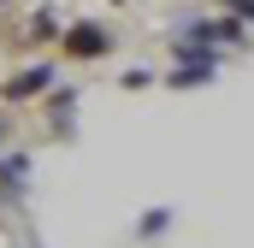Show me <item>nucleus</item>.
Segmentation results:
<instances>
[{
  "label": "nucleus",
  "mask_w": 254,
  "mask_h": 248,
  "mask_svg": "<svg viewBox=\"0 0 254 248\" xmlns=\"http://www.w3.org/2000/svg\"><path fill=\"white\" fill-rule=\"evenodd\" d=\"M60 48H65V60H107V54H113V30H101V24H71V30H60Z\"/></svg>",
  "instance_id": "f257e3e1"
},
{
  "label": "nucleus",
  "mask_w": 254,
  "mask_h": 248,
  "mask_svg": "<svg viewBox=\"0 0 254 248\" xmlns=\"http://www.w3.org/2000/svg\"><path fill=\"white\" fill-rule=\"evenodd\" d=\"M24 184H30V154H24V148H18V154H0V189L18 195Z\"/></svg>",
  "instance_id": "7ed1b4c3"
},
{
  "label": "nucleus",
  "mask_w": 254,
  "mask_h": 248,
  "mask_svg": "<svg viewBox=\"0 0 254 248\" xmlns=\"http://www.w3.org/2000/svg\"><path fill=\"white\" fill-rule=\"evenodd\" d=\"M71 107H77V95H71V89H65L60 101H54V119H60V124H71Z\"/></svg>",
  "instance_id": "423d86ee"
},
{
  "label": "nucleus",
  "mask_w": 254,
  "mask_h": 248,
  "mask_svg": "<svg viewBox=\"0 0 254 248\" xmlns=\"http://www.w3.org/2000/svg\"><path fill=\"white\" fill-rule=\"evenodd\" d=\"M231 6V18H243V24H254V0H225Z\"/></svg>",
  "instance_id": "0eeeda50"
},
{
  "label": "nucleus",
  "mask_w": 254,
  "mask_h": 248,
  "mask_svg": "<svg viewBox=\"0 0 254 248\" xmlns=\"http://www.w3.org/2000/svg\"><path fill=\"white\" fill-rule=\"evenodd\" d=\"M166 231H172V207H154V213H142L136 243H154V237H166Z\"/></svg>",
  "instance_id": "20e7f679"
},
{
  "label": "nucleus",
  "mask_w": 254,
  "mask_h": 248,
  "mask_svg": "<svg viewBox=\"0 0 254 248\" xmlns=\"http://www.w3.org/2000/svg\"><path fill=\"white\" fill-rule=\"evenodd\" d=\"M54 83H60V71H54V65H30V71L6 77V83H0V95H6V101H36V95H48Z\"/></svg>",
  "instance_id": "f03ea898"
},
{
  "label": "nucleus",
  "mask_w": 254,
  "mask_h": 248,
  "mask_svg": "<svg viewBox=\"0 0 254 248\" xmlns=\"http://www.w3.org/2000/svg\"><path fill=\"white\" fill-rule=\"evenodd\" d=\"M0 142H6V119H0Z\"/></svg>",
  "instance_id": "6e6552de"
},
{
  "label": "nucleus",
  "mask_w": 254,
  "mask_h": 248,
  "mask_svg": "<svg viewBox=\"0 0 254 248\" xmlns=\"http://www.w3.org/2000/svg\"><path fill=\"white\" fill-rule=\"evenodd\" d=\"M30 36H36V42H60V30H54V18H48V12L30 24Z\"/></svg>",
  "instance_id": "39448f33"
}]
</instances>
